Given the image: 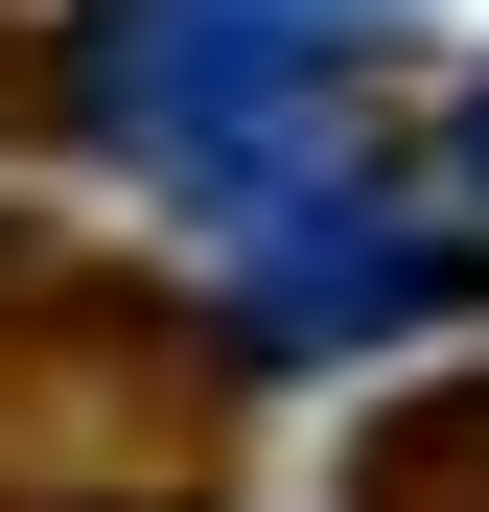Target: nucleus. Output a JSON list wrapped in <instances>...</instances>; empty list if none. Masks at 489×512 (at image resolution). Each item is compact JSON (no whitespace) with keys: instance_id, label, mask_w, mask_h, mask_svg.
<instances>
[{"instance_id":"1","label":"nucleus","mask_w":489,"mask_h":512,"mask_svg":"<svg viewBox=\"0 0 489 512\" xmlns=\"http://www.w3.org/2000/svg\"><path fill=\"white\" fill-rule=\"evenodd\" d=\"M303 233H233V303H257V350H396V326L443 303V233H396L373 187H280Z\"/></svg>"}]
</instances>
